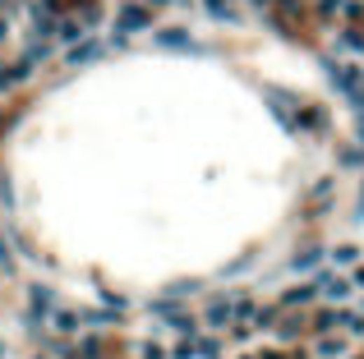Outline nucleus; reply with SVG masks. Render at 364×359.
I'll use <instances>...</instances> for the list:
<instances>
[{
  "mask_svg": "<svg viewBox=\"0 0 364 359\" xmlns=\"http://www.w3.org/2000/svg\"><path fill=\"white\" fill-rule=\"evenodd\" d=\"M314 350H318V359H342V350H346V337H323Z\"/></svg>",
  "mask_w": 364,
  "mask_h": 359,
  "instance_id": "obj_6",
  "label": "nucleus"
},
{
  "mask_svg": "<svg viewBox=\"0 0 364 359\" xmlns=\"http://www.w3.org/2000/svg\"><path fill=\"white\" fill-rule=\"evenodd\" d=\"M332 262H342V267L346 262H360V249H355V244H342V249L332 253Z\"/></svg>",
  "mask_w": 364,
  "mask_h": 359,
  "instance_id": "obj_8",
  "label": "nucleus"
},
{
  "mask_svg": "<svg viewBox=\"0 0 364 359\" xmlns=\"http://www.w3.org/2000/svg\"><path fill=\"white\" fill-rule=\"evenodd\" d=\"M134 355L139 359H171V346H166V341H139Z\"/></svg>",
  "mask_w": 364,
  "mask_h": 359,
  "instance_id": "obj_5",
  "label": "nucleus"
},
{
  "mask_svg": "<svg viewBox=\"0 0 364 359\" xmlns=\"http://www.w3.org/2000/svg\"><path fill=\"white\" fill-rule=\"evenodd\" d=\"M351 281H355V286H364V267H355V276H351Z\"/></svg>",
  "mask_w": 364,
  "mask_h": 359,
  "instance_id": "obj_10",
  "label": "nucleus"
},
{
  "mask_svg": "<svg viewBox=\"0 0 364 359\" xmlns=\"http://www.w3.org/2000/svg\"><path fill=\"white\" fill-rule=\"evenodd\" d=\"M351 290H355V281H351V276L318 272V295H323V300H337V304H342V300H351Z\"/></svg>",
  "mask_w": 364,
  "mask_h": 359,
  "instance_id": "obj_2",
  "label": "nucleus"
},
{
  "mask_svg": "<svg viewBox=\"0 0 364 359\" xmlns=\"http://www.w3.org/2000/svg\"><path fill=\"white\" fill-rule=\"evenodd\" d=\"M203 323L217 332V327H231L235 323V295H217L208 309H203Z\"/></svg>",
  "mask_w": 364,
  "mask_h": 359,
  "instance_id": "obj_1",
  "label": "nucleus"
},
{
  "mask_svg": "<svg viewBox=\"0 0 364 359\" xmlns=\"http://www.w3.org/2000/svg\"><path fill=\"white\" fill-rule=\"evenodd\" d=\"M337 51L351 55V60H360V55H364V28H346V33L337 37Z\"/></svg>",
  "mask_w": 364,
  "mask_h": 359,
  "instance_id": "obj_3",
  "label": "nucleus"
},
{
  "mask_svg": "<svg viewBox=\"0 0 364 359\" xmlns=\"http://www.w3.org/2000/svg\"><path fill=\"white\" fill-rule=\"evenodd\" d=\"M318 258H323V249H304V253H295V262H290V267H300V272H304V267H314Z\"/></svg>",
  "mask_w": 364,
  "mask_h": 359,
  "instance_id": "obj_7",
  "label": "nucleus"
},
{
  "mask_svg": "<svg viewBox=\"0 0 364 359\" xmlns=\"http://www.w3.org/2000/svg\"><path fill=\"white\" fill-rule=\"evenodd\" d=\"M309 300H318V276H309L304 286H290V290L281 295V304H309Z\"/></svg>",
  "mask_w": 364,
  "mask_h": 359,
  "instance_id": "obj_4",
  "label": "nucleus"
},
{
  "mask_svg": "<svg viewBox=\"0 0 364 359\" xmlns=\"http://www.w3.org/2000/svg\"><path fill=\"white\" fill-rule=\"evenodd\" d=\"M355 139L364 143V111H355Z\"/></svg>",
  "mask_w": 364,
  "mask_h": 359,
  "instance_id": "obj_9",
  "label": "nucleus"
}]
</instances>
